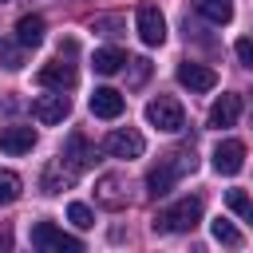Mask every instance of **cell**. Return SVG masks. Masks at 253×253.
I'll list each match as a JSON object with an SVG mask.
<instances>
[{
    "mask_svg": "<svg viewBox=\"0 0 253 253\" xmlns=\"http://www.w3.org/2000/svg\"><path fill=\"white\" fill-rule=\"evenodd\" d=\"M123 63H126V55H123L119 47H99V51L91 55V67H95L99 75H115Z\"/></svg>",
    "mask_w": 253,
    "mask_h": 253,
    "instance_id": "19",
    "label": "cell"
},
{
    "mask_svg": "<svg viewBox=\"0 0 253 253\" xmlns=\"http://www.w3.org/2000/svg\"><path fill=\"white\" fill-rule=\"evenodd\" d=\"M194 12L206 16L210 24H229L233 20V4L229 0H194Z\"/></svg>",
    "mask_w": 253,
    "mask_h": 253,
    "instance_id": "17",
    "label": "cell"
},
{
    "mask_svg": "<svg viewBox=\"0 0 253 253\" xmlns=\"http://www.w3.org/2000/svg\"><path fill=\"white\" fill-rule=\"evenodd\" d=\"M198 221H202V198H182L170 210L154 213V229L158 233H190Z\"/></svg>",
    "mask_w": 253,
    "mask_h": 253,
    "instance_id": "2",
    "label": "cell"
},
{
    "mask_svg": "<svg viewBox=\"0 0 253 253\" xmlns=\"http://www.w3.org/2000/svg\"><path fill=\"white\" fill-rule=\"evenodd\" d=\"M36 83L40 87H51V91H67L75 83V67L71 63H43L36 71Z\"/></svg>",
    "mask_w": 253,
    "mask_h": 253,
    "instance_id": "14",
    "label": "cell"
},
{
    "mask_svg": "<svg viewBox=\"0 0 253 253\" xmlns=\"http://www.w3.org/2000/svg\"><path fill=\"white\" fill-rule=\"evenodd\" d=\"M71 186H75V170L63 158H51L43 166V174H40V190L43 194H59V190H71Z\"/></svg>",
    "mask_w": 253,
    "mask_h": 253,
    "instance_id": "10",
    "label": "cell"
},
{
    "mask_svg": "<svg viewBox=\"0 0 253 253\" xmlns=\"http://www.w3.org/2000/svg\"><path fill=\"white\" fill-rule=\"evenodd\" d=\"M95 32H103V36H119V28H123V20L119 16H95V24H91Z\"/></svg>",
    "mask_w": 253,
    "mask_h": 253,
    "instance_id": "25",
    "label": "cell"
},
{
    "mask_svg": "<svg viewBox=\"0 0 253 253\" xmlns=\"http://www.w3.org/2000/svg\"><path fill=\"white\" fill-rule=\"evenodd\" d=\"M123 111H126V99L115 87H95V95H91V115L95 119H119Z\"/></svg>",
    "mask_w": 253,
    "mask_h": 253,
    "instance_id": "12",
    "label": "cell"
},
{
    "mask_svg": "<svg viewBox=\"0 0 253 253\" xmlns=\"http://www.w3.org/2000/svg\"><path fill=\"white\" fill-rule=\"evenodd\" d=\"M67 111H71V103H67V95H63V91H55V95H40V99L32 103V115H36V123H43V126L63 123V119H67Z\"/></svg>",
    "mask_w": 253,
    "mask_h": 253,
    "instance_id": "7",
    "label": "cell"
},
{
    "mask_svg": "<svg viewBox=\"0 0 253 253\" xmlns=\"http://www.w3.org/2000/svg\"><path fill=\"white\" fill-rule=\"evenodd\" d=\"M103 150H107L111 158H138V154L146 150V138H142L134 126H119V130H111V134L103 138Z\"/></svg>",
    "mask_w": 253,
    "mask_h": 253,
    "instance_id": "5",
    "label": "cell"
},
{
    "mask_svg": "<svg viewBox=\"0 0 253 253\" xmlns=\"http://www.w3.org/2000/svg\"><path fill=\"white\" fill-rule=\"evenodd\" d=\"M233 51H237V59H241L245 67H253V36H241V40L233 43Z\"/></svg>",
    "mask_w": 253,
    "mask_h": 253,
    "instance_id": "27",
    "label": "cell"
},
{
    "mask_svg": "<svg viewBox=\"0 0 253 253\" xmlns=\"http://www.w3.org/2000/svg\"><path fill=\"white\" fill-rule=\"evenodd\" d=\"M32 253H83V241L67 237L51 221H36L32 225Z\"/></svg>",
    "mask_w": 253,
    "mask_h": 253,
    "instance_id": "3",
    "label": "cell"
},
{
    "mask_svg": "<svg viewBox=\"0 0 253 253\" xmlns=\"http://www.w3.org/2000/svg\"><path fill=\"white\" fill-rule=\"evenodd\" d=\"M237 115H241V95L225 91V95H217L213 107H210V126H217V130H221V126H233Z\"/></svg>",
    "mask_w": 253,
    "mask_h": 253,
    "instance_id": "13",
    "label": "cell"
},
{
    "mask_svg": "<svg viewBox=\"0 0 253 253\" xmlns=\"http://www.w3.org/2000/svg\"><path fill=\"white\" fill-rule=\"evenodd\" d=\"M0 4H4V0H0Z\"/></svg>",
    "mask_w": 253,
    "mask_h": 253,
    "instance_id": "30",
    "label": "cell"
},
{
    "mask_svg": "<svg viewBox=\"0 0 253 253\" xmlns=\"http://www.w3.org/2000/svg\"><path fill=\"white\" fill-rule=\"evenodd\" d=\"M210 233H213V241H221V245H229V249L241 245V233L233 229L229 217H213V221H210Z\"/></svg>",
    "mask_w": 253,
    "mask_h": 253,
    "instance_id": "20",
    "label": "cell"
},
{
    "mask_svg": "<svg viewBox=\"0 0 253 253\" xmlns=\"http://www.w3.org/2000/svg\"><path fill=\"white\" fill-rule=\"evenodd\" d=\"M0 253H12V229L0 225Z\"/></svg>",
    "mask_w": 253,
    "mask_h": 253,
    "instance_id": "28",
    "label": "cell"
},
{
    "mask_svg": "<svg viewBox=\"0 0 253 253\" xmlns=\"http://www.w3.org/2000/svg\"><path fill=\"white\" fill-rule=\"evenodd\" d=\"M20 190H24L20 174H12V170H0V206H12V202L20 198Z\"/></svg>",
    "mask_w": 253,
    "mask_h": 253,
    "instance_id": "21",
    "label": "cell"
},
{
    "mask_svg": "<svg viewBox=\"0 0 253 253\" xmlns=\"http://www.w3.org/2000/svg\"><path fill=\"white\" fill-rule=\"evenodd\" d=\"M249 221H253V210H249Z\"/></svg>",
    "mask_w": 253,
    "mask_h": 253,
    "instance_id": "29",
    "label": "cell"
},
{
    "mask_svg": "<svg viewBox=\"0 0 253 253\" xmlns=\"http://www.w3.org/2000/svg\"><path fill=\"white\" fill-rule=\"evenodd\" d=\"M40 40H43V16H20V24H16V43L36 47Z\"/></svg>",
    "mask_w": 253,
    "mask_h": 253,
    "instance_id": "18",
    "label": "cell"
},
{
    "mask_svg": "<svg viewBox=\"0 0 253 253\" xmlns=\"http://www.w3.org/2000/svg\"><path fill=\"white\" fill-rule=\"evenodd\" d=\"M178 83L190 87V91H213L217 87V71L206 67V63H178Z\"/></svg>",
    "mask_w": 253,
    "mask_h": 253,
    "instance_id": "9",
    "label": "cell"
},
{
    "mask_svg": "<svg viewBox=\"0 0 253 253\" xmlns=\"http://www.w3.org/2000/svg\"><path fill=\"white\" fill-rule=\"evenodd\" d=\"M194 166H198L194 150H170L166 158H158V166H150V174H146V194H150V198L170 194L182 174H194Z\"/></svg>",
    "mask_w": 253,
    "mask_h": 253,
    "instance_id": "1",
    "label": "cell"
},
{
    "mask_svg": "<svg viewBox=\"0 0 253 253\" xmlns=\"http://www.w3.org/2000/svg\"><path fill=\"white\" fill-rule=\"evenodd\" d=\"M63 162H67V166L79 174V170H87V166L95 162V146H91V142H87V138L75 130V134L67 138V146H63Z\"/></svg>",
    "mask_w": 253,
    "mask_h": 253,
    "instance_id": "15",
    "label": "cell"
},
{
    "mask_svg": "<svg viewBox=\"0 0 253 253\" xmlns=\"http://www.w3.org/2000/svg\"><path fill=\"white\" fill-rule=\"evenodd\" d=\"M67 221H71L75 229H91V225H95V213H91V206L71 202V206H67Z\"/></svg>",
    "mask_w": 253,
    "mask_h": 253,
    "instance_id": "22",
    "label": "cell"
},
{
    "mask_svg": "<svg viewBox=\"0 0 253 253\" xmlns=\"http://www.w3.org/2000/svg\"><path fill=\"white\" fill-rule=\"evenodd\" d=\"M213 166H217V174H237L245 166V142H237V138L217 142L213 146Z\"/></svg>",
    "mask_w": 253,
    "mask_h": 253,
    "instance_id": "11",
    "label": "cell"
},
{
    "mask_svg": "<svg viewBox=\"0 0 253 253\" xmlns=\"http://www.w3.org/2000/svg\"><path fill=\"white\" fill-rule=\"evenodd\" d=\"M36 146V130L32 126H4L0 130V150L4 154H28Z\"/></svg>",
    "mask_w": 253,
    "mask_h": 253,
    "instance_id": "16",
    "label": "cell"
},
{
    "mask_svg": "<svg viewBox=\"0 0 253 253\" xmlns=\"http://www.w3.org/2000/svg\"><path fill=\"white\" fill-rule=\"evenodd\" d=\"M225 206H229L233 213H245V217H249V210H253L249 198H245V190H225Z\"/></svg>",
    "mask_w": 253,
    "mask_h": 253,
    "instance_id": "23",
    "label": "cell"
},
{
    "mask_svg": "<svg viewBox=\"0 0 253 253\" xmlns=\"http://www.w3.org/2000/svg\"><path fill=\"white\" fill-rule=\"evenodd\" d=\"M134 28H138L142 43H150V47H158V43L166 40V20H162V12H158L154 4H142V8H138V16H134Z\"/></svg>",
    "mask_w": 253,
    "mask_h": 253,
    "instance_id": "6",
    "label": "cell"
},
{
    "mask_svg": "<svg viewBox=\"0 0 253 253\" xmlns=\"http://www.w3.org/2000/svg\"><path fill=\"white\" fill-rule=\"evenodd\" d=\"M146 75H150V59H130V87L146 83Z\"/></svg>",
    "mask_w": 253,
    "mask_h": 253,
    "instance_id": "26",
    "label": "cell"
},
{
    "mask_svg": "<svg viewBox=\"0 0 253 253\" xmlns=\"http://www.w3.org/2000/svg\"><path fill=\"white\" fill-rule=\"evenodd\" d=\"M146 123H150V126H158V130H166V134L182 130V126H186L182 103H178V99H170V95L150 99V103H146Z\"/></svg>",
    "mask_w": 253,
    "mask_h": 253,
    "instance_id": "4",
    "label": "cell"
},
{
    "mask_svg": "<svg viewBox=\"0 0 253 253\" xmlns=\"http://www.w3.org/2000/svg\"><path fill=\"white\" fill-rule=\"evenodd\" d=\"M95 202L107 210H123L126 206V178L123 174H103L95 182Z\"/></svg>",
    "mask_w": 253,
    "mask_h": 253,
    "instance_id": "8",
    "label": "cell"
},
{
    "mask_svg": "<svg viewBox=\"0 0 253 253\" xmlns=\"http://www.w3.org/2000/svg\"><path fill=\"white\" fill-rule=\"evenodd\" d=\"M20 47L24 43H8V40H0V59H4V67H20Z\"/></svg>",
    "mask_w": 253,
    "mask_h": 253,
    "instance_id": "24",
    "label": "cell"
}]
</instances>
